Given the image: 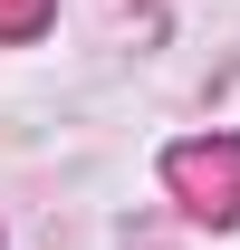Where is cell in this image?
I'll return each instance as SVG.
<instances>
[{"mask_svg":"<svg viewBox=\"0 0 240 250\" xmlns=\"http://www.w3.org/2000/svg\"><path fill=\"white\" fill-rule=\"evenodd\" d=\"M20 20H29V0H0V29H20Z\"/></svg>","mask_w":240,"mask_h":250,"instance_id":"obj_1","label":"cell"}]
</instances>
